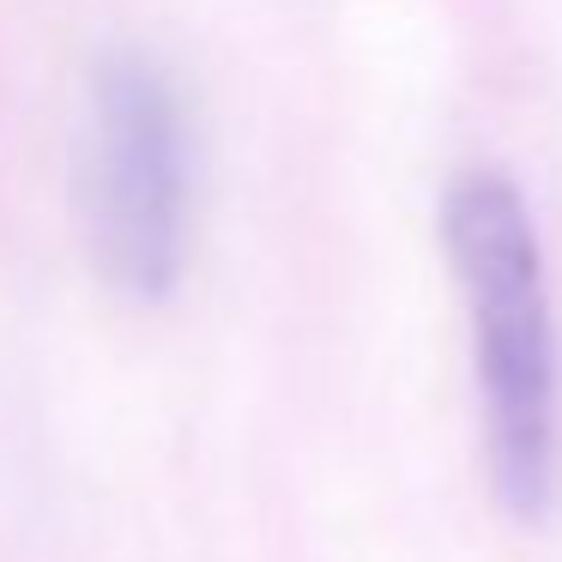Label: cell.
<instances>
[{"label": "cell", "instance_id": "1", "mask_svg": "<svg viewBox=\"0 0 562 562\" xmlns=\"http://www.w3.org/2000/svg\"><path fill=\"white\" fill-rule=\"evenodd\" d=\"M441 236L472 327L496 496L520 520H544L562 472V345L532 206L502 170L477 164L441 194Z\"/></svg>", "mask_w": 562, "mask_h": 562}, {"label": "cell", "instance_id": "2", "mask_svg": "<svg viewBox=\"0 0 562 562\" xmlns=\"http://www.w3.org/2000/svg\"><path fill=\"white\" fill-rule=\"evenodd\" d=\"M79 212L103 279L164 296L188 248V122L170 74L146 55H110L91 79Z\"/></svg>", "mask_w": 562, "mask_h": 562}]
</instances>
